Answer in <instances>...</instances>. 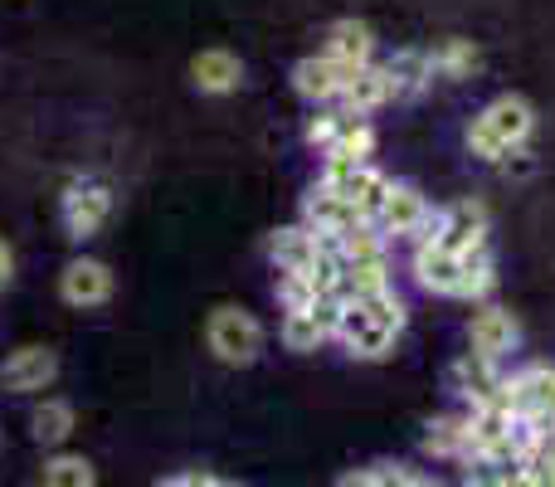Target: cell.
<instances>
[{
	"instance_id": "25",
	"label": "cell",
	"mask_w": 555,
	"mask_h": 487,
	"mask_svg": "<svg viewBox=\"0 0 555 487\" xmlns=\"http://www.w3.org/2000/svg\"><path fill=\"white\" fill-rule=\"evenodd\" d=\"M39 483L44 487H98V473L83 453H54V459L44 463V473H39Z\"/></svg>"
},
{
	"instance_id": "22",
	"label": "cell",
	"mask_w": 555,
	"mask_h": 487,
	"mask_svg": "<svg viewBox=\"0 0 555 487\" xmlns=\"http://www.w3.org/2000/svg\"><path fill=\"white\" fill-rule=\"evenodd\" d=\"M424 449L434 459H468V414H439V420H429Z\"/></svg>"
},
{
	"instance_id": "3",
	"label": "cell",
	"mask_w": 555,
	"mask_h": 487,
	"mask_svg": "<svg viewBox=\"0 0 555 487\" xmlns=\"http://www.w3.org/2000/svg\"><path fill=\"white\" fill-rule=\"evenodd\" d=\"M205 342H210V351L220 356L224 366H249V361H259V351H263V326H259V317H249L244 307H215L210 326H205Z\"/></svg>"
},
{
	"instance_id": "29",
	"label": "cell",
	"mask_w": 555,
	"mask_h": 487,
	"mask_svg": "<svg viewBox=\"0 0 555 487\" xmlns=\"http://www.w3.org/2000/svg\"><path fill=\"white\" fill-rule=\"evenodd\" d=\"M468 469H463V487H512L521 469H502V463H492L488 453H473V459H463Z\"/></svg>"
},
{
	"instance_id": "32",
	"label": "cell",
	"mask_w": 555,
	"mask_h": 487,
	"mask_svg": "<svg viewBox=\"0 0 555 487\" xmlns=\"http://www.w3.org/2000/svg\"><path fill=\"white\" fill-rule=\"evenodd\" d=\"M375 483L380 487H439L434 478H424V473H410V469H390V463H380V469H371Z\"/></svg>"
},
{
	"instance_id": "18",
	"label": "cell",
	"mask_w": 555,
	"mask_h": 487,
	"mask_svg": "<svg viewBox=\"0 0 555 487\" xmlns=\"http://www.w3.org/2000/svg\"><path fill=\"white\" fill-rule=\"evenodd\" d=\"M191 78L201 93H234V88L244 84V64L230 49H201V54L191 59Z\"/></svg>"
},
{
	"instance_id": "5",
	"label": "cell",
	"mask_w": 555,
	"mask_h": 487,
	"mask_svg": "<svg viewBox=\"0 0 555 487\" xmlns=\"http://www.w3.org/2000/svg\"><path fill=\"white\" fill-rule=\"evenodd\" d=\"M429 225H434L429 195H424L420 185L395 181L390 195H385V205H380V215H375V230H380L385 240H424Z\"/></svg>"
},
{
	"instance_id": "27",
	"label": "cell",
	"mask_w": 555,
	"mask_h": 487,
	"mask_svg": "<svg viewBox=\"0 0 555 487\" xmlns=\"http://www.w3.org/2000/svg\"><path fill=\"white\" fill-rule=\"evenodd\" d=\"M478 64H482V54L473 39H443L434 49V74H443V78H468Z\"/></svg>"
},
{
	"instance_id": "34",
	"label": "cell",
	"mask_w": 555,
	"mask_h": 487,
	"mask_svg": "<svg viewBox=\"0 0 555 487\" xmlns=\"http://www.w3.org/2000/svg\"><path fill=\"white\" fill-rule=\"evenodd\" d=\"M336 487H380V483H375L371 469H356V473H346V478L336 483Z\"/></svg>"
},
{
	"instance_id": "2",
	"label": "cell",
	"mask_w": 555,
	"mask_h": 487,
	"mask_svg": "<svg viewBox=\"0 0 555 487\" xmlns=\"http://www.w3.org/2000/svg\"><path fill=\"white\" fill-rule=\"evenodd\" d=\"M322 185L326 191H336L341 201H351L356 210L365 215V220L375 225V215H380L385 195H390V176L380 171V166L371 162H346V156H326L322 162Z\"/></svg>"
},
{
	"instance_id": "20",
	"label": "cell",
	"mask_w": 555,
	"mask_h": 487,
	"mask_svg": "<svg viewBox=\"0 0 555 487\" xmlns=\"http://www.w3.org/2000/svg\"><path fill=\"white\" fill-rule=\"evenodd\" d=\"M326 234L307 230V225H287V230H278L269 240V258L278 268H312L317 248H322Z\"/></svg>"
},
{
	"instance_id": "7",
	"label": "cell",
	"mask_w": 555,
	"mask_h": 487,
	"mask_svg": "<svg viewBox=\"0 0 555 487\" xmlns=\"http://www.w3.org/2000/svg\"><path fill=\"white\" fill-rule=\"evenodd\" d=\"M59 215H64L68 240H93V234L107 225V215H113V185H107V181L68 185L64 210H59Z\"/></svg>"
},
{
	"instance_id": "13",
	"label": "cell",
	"mask_w": 555,
	"mask_h": 487,
	"mask_svg": "<svg viewBox=\"0 0 555 487\" xmlns=\"http://www.w3.org/2000/svg\"><path fill=\"white\" fill-rule=\"evenodd\" d=\"M468 342H473V351H478V356H492V361H502V356H507V351H517V342H521V326H517V317H512L507 307H498V303H482L478 312H473Z\"/></svg>"
},
{
	"instance_id": "17",
	"label": "cell",
	"mask_w": 555,
	"mask_h": 487,
	"mask_svg": "<svg viewBox=\"0 0 555 487\" xmlns=\"http://www.w3.org/2000/svg\"><path fill=\"white\" fill-rule=\"evenodd\" d=\"M322 54H332L336 64H346V68L375 64V29L365 25V20H336V25L326 29Z\"/></svg>"
},
{
	"instance_id": "14",
	"label": "cell",
	"mask_w": 555,
	"mask_h": 487,
	"mask_svg": "<svg viewBox=\"0 0 555 487\" xmlns=\"http://www.w3.org/2000/svg\"><path fill=\"white\" fill-rule=\"evenodd\" d=\"M410 273H414V283H420L424 293H439V297H453V293H459V254L439 248V244L429 240V234H424V240H414Z\"/></svg>"
},
{
	"instance_id": "33",
	"label": "cell",
	"mask_w": 555,
	"mask_h": 487,
	"mask_svg": "<svg viewBox=\"0 0 555 487\" xmlns=\"http://www.w3.org/2000/svg\"><path fill=\"white\" fill-rule=\"evenodd\" d=\"M10 278H15V254H10V244L0 240V287H10Z\"/></svg>"
},
{
	"instance_id": "9",
	"label": "cell",
	"mask_w": 555,
	"mask_h": 487,
	"mask_svg": "<svg viewBox=\"0 0 555 487\" xmlns=\"http://www.w3.org/2000/svg\"><path fill=\"white\" fill-rule=\"evenodd\" d=\"M336 342H341L351 356H361V361H380V356L395 346V332L375 322V317L365 312V303L346 297V303H341V322H336Z\"/></svg>"
},
{
	"instance_id": "8",
	"label": "cell",
	"mask_w": 555,
	"mask_h": 487,
	"mask_svg": "<svg viewBox=\"0 0 555 487\" xmlns=\"http://www.w3.org/2000/svg\"><path fill=\"white\" fill-rule=\"evenodd\" d=\"M502 385H507V375H502V361H492V356L468 351V356H459V361L449 366V390L459 395L468 410H478V405L498 400Z\"/></svg>"
},
{
	"instance_id": "4",
	"label": "cell",
	"mask_w": 555,
	"mask_h": 487,
	"mask_svg": "<svg viewBox=\"0 0 555 487\" xmlns=\"http://www.w3.org/2000/svg\"><path fill=\"white\" fill-rule=\"evenodd\" d=\"M502 400L512 405L517 420H531L537 434H551L555 430V366H527V371L507 375Z\"/></svg>"
},
{
	"instance_id": "24",
	"label": "cell",
	"mask_w": 555,
	"mask_h": 487,
	"mask_svg": "<svg viewBox=\"0 0 555 487\" xmlns=\"http://www.w3.org/2000/svg\"><path fill=\"white\" fill-rule=\"evenodd\" d=\"M322 342H332L312 307H283V346L287 351H317Z\"/></svg>"
},
{
	"instance_id": "15",
	"label": "cell",
	"mask_w": 555,
	"mask_h": 487,
	"mask_svg": "<svg viewBox=\"0 0 555 487\" xmlns=\"http://www.w3.org/2000/svg\"><path fill=\"white\" fill-rule=\"evenodd\" d=\"M59 375V356L49 351V346H20V351H10L5 371H0V381H5V390H44V385H54Z\"/></svg>"
},
{
	"instance_id": "16",
	"label": "cell",
	"mask_w": 555,
	"mask_h": 487,
	"mask_svg": "<svg viewBox=\"0 0 555 487\" xmlns=\"http://www.w3.org/2000/svg\"><path fill=\"white\" fill-rule=\"evenodd\" d=\"M395 78H390V68L385 64H365V68H356L351 74V84H346V93L336 98V103L346 107L351 117H365V113H375V107H385V103H395Z\"/></svg>"
},
{
	"instance_id": "10",
	"label": "cell",
	"mask_w": 555,
	"mask_h": 487,
	"mask_svg": "<svg viewBox=\"0 0 555 487\" xmlns=\"http://www.w3.org/2000/svg\"><path fill=\"white\" fill-rule=\"evenodd\" d=\"M351 74H356V68L336 64L332 54H307V59H297V64H293V88L307 98V103L322 107V103H336V98L346 93Z\"/></svg>"
},
{
	"instance_id": "28",
	"label": "cell",
	"mask_w": 555,
	"mask_h": 487,
	"mask_svg": "<svg viewBox=\"0 0 555 487\" xmlns=\"http://www.w3.org/2000/svg\"><path fill=\"white\" fill-rule=\"evenodd\" d=\"M317 283L307 278V268H278V303L283 307H312L317 303Z\"/></svg>"
},
{
	"instance_id": "12",
	"label": "cell",
	"mask_w": 555,
	"mask_h": 487,
	"mask_svg": "<svg viewBox=\"0 0 555 487\" xmlns=\"http://www.w3.org/2000/svg\"><path fill=\"white\" fill-rule=\"evenodd\" d=\"M59 297L68 307H103L113 297V268L103 258H74L59 273Z\"/></svg>"
},
{
	"instance_id": "6",
	"label": "cell",
	"mask_w": 555,
	"mask_h": 487,
	"mask_svg": "<svg viewBox=\"0 0 555 487\" xmlns=\"http://www.w3.org/2000/svg\"><path fill=\"white\" fill-rule=\"evenodd\" d=\"M429 240L449 254H468V248L488 244V205L482 201H453L449 210L434 215Z\"/></svg>"
},
{
	"instance_id": "23",
	"label": "cell",
	"mask_w": 555,
	"mask_h": 487,
	"mask_svg": "<svg viewBox=\"0 0 555 487\" xmlns=\"http://www.w3.org/2000/svg\"><path fill=\"white\" fill-rule=\"evenodd\" d=\"M29 434H35L44 449H59V444L74 434V405L68 400H39L35 414H29Z\"/></svg>"
},
{
	"instance_id": "36",
	"label": "cell",
	"mask_w": 555,
	"mask_h": 487,
	"mask_svg": "<svg viewBox=\"0 0 555 487\" xmlns=\"http://www.w3.org/2000/svg\"><path fill=\"white\" fill-rule=\"evenodd\" d=\"M162 487H185V473H181V478H166Z\"/></svg>"
},
{
	"instance_id": "35",
	"label": "cell",
	"mask_w": 555,
	"mask_h": 487,
	"mask_svg": "<svg viewBox=\"0 0 555 487\" xmlns=\"http://www.w3.org/2000/svg\"><path fill=\"white\" fill-rule=\"evenodd\" d=\"M185 487H234V483L215 478V473H185Z\"/></svg>"
},
{
	"instance_id": "26",
	"label": "cell",
	"mask_w": 555,
	"mask_h": 487,
	"mask_svg": "<svg viewBox=\"0 0 555 487\" xmlns=\"http://www.w3.org/2000/svg\"><path fill=\"white\" fill-rule=\"evenodd\" d=\"M322 156H346V162H371V156H375V127L365 123V117H346L341 137H336V142L326 146Z\"/></svg>"
},
{
	"instance_id": "11",
	"label": "cell",
	"mask_w": 555,
	"mask_h": 487,
	"mask_svg": "<svg viewBox=\"0 0 555 487\" xmlns=\"http://www.w3.org/2000/svg\"><path fill=\"white\" fill-rule=\"evenodd\" d=\"M302 225L307 230H317V234H326V240H341V234L361 230V225H371V220H365L351 201H341L336 191H326V185L317 181L312 195L302 201Z\"/></svg>"
},
{
	"instance_id": "31",
	"label": "cell",
	"mask_w": 555,
	"mask_h": 487,
	"mask_svg": "<svg viewBox=\"0 0 555 487\" xmlns=\"http://www.w3.org/2000/svg\"><path fill=\"white\" fill-rule=\"evenodd\" d=\"M356 303H365V312H371L380 326H390L395 336L404 332V317H410V312H404V297L395 293V287H385V293H371V297H356Z\"/></svg>"
},
{
	"instance_id": "30",
	"label": "cell",
	"mask_w": 555,
	"mask_h": 487,
	"mask_svg": "<svg viewBox=\"0 0 555 487\" xmlns=\"http://www.w3.org/2000/svg\"><path fill=\"white\" fill-rule=\"evenodd\" d=\"M346 107H326L322 103V113H312L307 117V146H317V152H326V146L341 137V127H346Z\"/></svg>"
},
{
	"instance_id": "1",
	"label": "cell",
	"mask_w": 555,
	"mask_h": 487,
	"mask_svg": "<svg viewBox=\"0 0 555 487\" xmlns=\"http://www.w3.org/2000/svg\"><path fill=\"white\" fill-rule=\"evenodd\" d=\"M531 132H537V107H531L527 98H517V93H502V98H492L478 117H473L468 146H473L478 162L502 166L507 156H517L521 146L531 142Z\"/></svg>"
},
{
	"instance_id": "19",
	"label": "cell",
	"mask_w": 555,
	"mask_h": 487,
	"mask_svg": "<svg viewBox=\"0 0 555 487\" xmlns=\"http://www.w3.org/2000/svg\"><path fill=\"white\" fill-rule=\"evenodd\" d=\"M395 78V93L400 98H420L434 84V49H400L395 59H385Z\"/></svg>"
},
{
	"instance_id": "21",
	"label": "cell",
	"mask_w": 555,
	"mask_h": 487,
	"mask_svg": "<svg viewBox=\"0 0 555 487\" xmlns=\"http://www.w3.org/2000/svg\"><path fill=\"white\" fill-rule=\"evenodd\" d=\"M492 287H498V264H492V248L478 244V248H468V254H459V293H453V297L482 303Z\"/></svg>"
}]
</instances>
